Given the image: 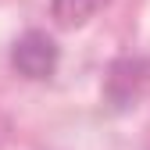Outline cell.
Segmentation results:
<instances>
[{
	"label": "cell",
	"mask_w": 150,
	"mask_h": 150,
	"mask_svg": "<svg viewBox=\"0 0 150 150\" xmlns=\"http://www.w3.org/2000/svg\"><path fill=\"white\" fill-rule=\"evenodd\" d=\"M14 61L18 68H22L25 75H47L54 68V50H50V40H43V36H25L22 43H18L14 50Z\"/></svg>",
	"instance_id": "cell-1"
}]
</instances>
